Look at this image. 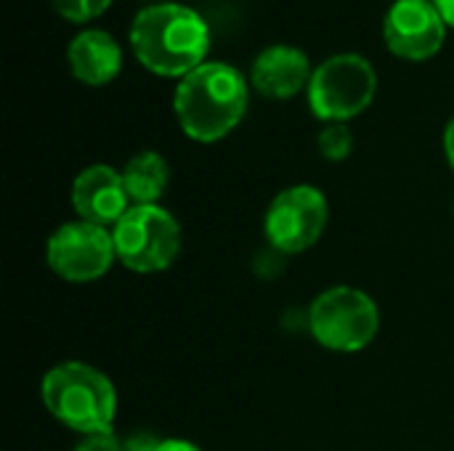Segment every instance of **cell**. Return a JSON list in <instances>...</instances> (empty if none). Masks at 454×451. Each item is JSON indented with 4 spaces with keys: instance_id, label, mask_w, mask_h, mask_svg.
Instances as JSON below:
<instances>
[{
    "instance_id": "cell-1",
    "label": "cell",
    "mask_w": 454,
    "mask_h": 451,
    "mask_svg": "<svg viewBox=\"0 0 454 451\" xmlns=\"http://www.w3.org/2000/svg\"><path fill=\"white\" fill-rule=\"evenodd\" d=\"M128 37L141 66L176 80L202 66L210 51V27L202 13L170 0L141 8Z\"/></svg>"
},
{
    "instance_id": "cell-2",
    "label": "cell",
    "mask_w": 454,
    "mask_h": 451,
    "mask_svg": "<svg viewBox=\"0 0 454 451\" xmlns=\"http://www.w3.org/2000/svg\"><path fill=\"white\" fill-rule=\"evenodd\" d=\"M250 104L247 77L226 61H205L178 80L173 112L186 138L215 144L245 117Z\"/></svg>"
},
{
    "instance_id": "cell-3",
    "label": "cell",
    "mask_w": 454,
    "mask_h": 451,
    "mask_svg": "<svg viewBox=\"0 0 454 451\" xmlns=\"http://www.w3.org/2000/svg\"><path fill=\"white\" fill-rule=\"evenodd\" d=\"M48 415L80 436L114 433L117 391L106 372L85 362H61L40 380Z\"/></svg>"
},
{
    "instance_id": "cell-4",
    "label": "cell",
    "mask_w": 454,
    "mask_h": 451,
    "mask_svg": "<svg viewBox=\"0 0 454 451\" xmlns=\"http://www.w3.org/2000/svg\"><path fill=\"white\" fill-rule=\"evenodd\" d=\"M306 324L322 348L333 354H359L380 332V308L359 287H330L309 306Z\"/></svg>"
},
{
    "instance_id": "cell-5",
    "label": "cell",
    "mask_w": 454,
    "mask_h": 451,
    "mask_svg": "<svg viewBox=\"0 0 454 451\" xmlns=\"http://www.w3.org/2000/svg\"><path fill=\"white\" fill-rule=\"evenodd\" d=\"M117 263L133 274H160L181 253V223L162 205H130L112 229Z\"/></svg>"
},
{
    "instance_id": "cell-6",
    "label": "cell",
    "mask_w": 454,
    "mask_h": 451,
    "mask_svg": "<svg viewBox=\"0 0 454 451\" xmlns=\"http://www.w3.org/2000/svg\"><path fill=\"white\" fill-rule=\"evenodd\" d=\"M306 93L317 120L348 122L375 101L378 72L362 53H335L314 69Z\"/></svg>"
},
{
    "instance_id": "cell-7",
    "label": "cell",
    "mask_w": 454,
    "mask_h": 451,
    "mask_svg": "<svg viewBox=\"0 0 454 451\" xmlns=\"http://www.w3.org/2000/svg\"><path fill=\"white\" fill-rule=\"evenodd\" d=\"M330 221V205L322 189L311 183H295L282 189L263 215V234L274 253L301 255L311 250Z\"/></svg>"
},
{
    "instance_id": "cell-8",
    "label": "cell",
    "mask_w": 454,
    "mask_h": 451,
    "mask_svg": "<svg viewBox=\"0 0 454 451\" xmlns=\"http://www.w3.org/2000/svg\"><path fill=\"white\" fill-rule=\"evenodd\" d=\"M45 263L59 279L69 284H90L104 279L117 263L112 229L80 218L61 223L48 237Z\"/></svg>"
},
{
    "instance_id": "cell-9",
    "label": "cell",
    "mask_w": 454,
    "mask_h": 451,
    "mask_svg": "<svg viewBox=\"0 0 454 451\" xmlns=\"http://www.w3.org/2000/svg\"><path fill=\"white\" fill-rule=\"evenodd\" d=\"M383 37L394 56L428 61L447 40V21L431 0H396L386 13Z\"/></svg>"
},
{
    "instance_id": "cell-10",
    "label": "cell",
    "mask_w": 454,
    "mask_h": 451,
    "mask_svg": "<svg viewBox=\"0 0 454 451\" xmlns=\"http://www.w3.org/2000/svg\"><path fill=\"white\" fill-rule=\"evenodd\" d=\"M72 210L80 221L114 229L130 210V197L122 173L112 165H88L72 183Z\"/></svg>"
},
{
    "instance_id": "cell-11",
    "label": "cell",
    "mask_w": 454,
    "mask_h": 451,
    "mask_svg": "<svg viewBox=\"0 0 454 451\" xmlns=\"http://www.w3.org/2000/svg\"><path fill=\"white\" fill-rule=\"evenodd\" d=\"M311 61L306 51L295 45H269L263 48L250 66V85L274 101H287L301 90H309L311 82Z\"/></svg>"
},
{
    "instance_id": "cell-12",
    "label": "cell",
    "mask_w": 454,
    "mask_h": 451,
    "mask_svg": "<svg viewBox=\"0 0 454 451\" xmlns=\"http://www.w3.org/2000/svg\"><path fill=\"white\" fill-rule=\"evenodd\" d=\"M72 74L93 88L109 85L122 69V48L104 29H82L67 48Z\"/></svg>"
},
{
    "instance_id": "cell-13",
    "label": "cell",
    "mask_w": 454,
    "mask_h": 451,
    "mask_svg": "<svg viewBox=\"0 0 454 451\" xmlns=\"http://www.w3.org/2000/svg\"><path fill=\"white\" fill-rule=\"evenodd\" d=\"M120 173H122L130 205H160L162 194L170 186V165L154 149H144L133 154Z\"/></svg>"
},
{
    "instance_id": "cell-14",
    "label": "cell",
    "mask_w": 454,
    "mask_h": 451,
    "mask_svg": "<svg viewBox=\"0 0 454 451\" xmlns=\"http://www.w3.org/2000/svg\"><path fill=\"white\" fill-rule=\"evenodd\" d=\"M317 146L327 162L348 159L354 152V133H351L348 122H327L317 136Z\"/></svg>"
},
{
    "instance_id": "cell-15",
    "label": "cell",
    "mask_w": 454,
    "mask_h": 451,
    "mask_svg": "<svg viewBox=\"0 0 454 451\" xmlns=\"http://www.w3.org/2000/svg\"><path fill=\"white\" fill-rule=\"evenodd\" d=\"M109 5H112V0H53V8L59 11V16H64L67 21H74V24L98 19Z\"/></svg>"
},
{
    "instance_id": "cell-16",
    "label": "cell",
    "mask_w": 454,
    "mask_h": 451,
    "mask_svg": "<svg viewBox=\"0 0 454 451\" xmlns=\"http://www.w3.org/2000/svg\"><path fill=\"white\" fill-rule=\"evenodd\" d=\"M72 451H125V444L114 433H96V436H82V441Z\"/></svg>"
},
{
    "instance_id": "cell-17",
    "label": "cell",
    "mask_w": 454,
    "mask_h": 451,
    "mask_svg": "<svg viewBox=\"0 0 454 451\" xmlns=\"http://www.w3.org/2000/svg\"><path fill=\"white\" fill-rule=\"evenodd\" d=\"M122 444H125V451H157L160 449V444H162V439L138 431V433H130Z\"/></svg>"
},
{
    "instance_id": "cell-18",
    "label": "cell",
    "mask_w": 454,
    "mask_h": 451,
    "mask_svg": "<svg viewBox=\"0 0 454 451\" xmlns=\"http://www.w3.org/2000/svg\"><path fill=\"white\" fill-rule=\"evenodd\" d=\"M157 451H202L197 444L186 441V439H162Z\"/></svg>"
},
{
    "instance_id": "cell-19",
    "label": "cell",
    "mask_w": 454,
    "mask_h": 451,
    "mask_svg": "<svg viewBox=\"0 0 454 451\" xmlns=\"http://www.w3.org/2000/svg\"><path fill=\"white\" fill-rule=\"evenodd\" d=\"M444 154H447L450 167L454 170V114L452 120L447 122V128H444Z\"/></svg>"
},
{
    "instance_id": "cell-20",
    "label": "cell",
    "mask_w": 454,
    "mask_h": 451,
    "mask_svg": "<svg viewBox=\"0 0 454 451\" xmlns=\"http://www.w3.org/2000/svg\"><path fill=\"white\" fill-rule=\"evenodd\" d=\"M431 3L442 13V19L447 21V27H454V0H431Z\"/></svg>"
},
{
    "instance_id": "cell-21",
    "label": "cell",
    "mask_w": 454,
    "mask_h": 451,
    "mask_svg": "<svg viewBox=\"0 0 454 451\" xmlns=\"http://www.w3.org/2000/svg\"><path fill=\"white\" fill-rule=\"evenodd\" d=\"M141 3H149V5H154V3H165V0H141Z\"/></svg>"
}]
</instances>
